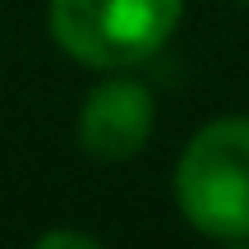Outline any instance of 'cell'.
I'll use <instances>...</instances> for the list:
<instances>
[{"label": "cell", "mask_w": 249, "mask_h": 249, "mask_svg": "<svg viewBox=\"0 0 249 249\" xmlns=\"http://www.w3.org/2000/svg\"><path fill=\"white\" fill-rule=\"evenodd\" d=\"M176 198L189 226L213 240H249V116L213 120L176 166Z\"/></svg>", "instance_id": "cell-1"}, {"label": "cell", "mask_w": 249, "mask_h": 249, "mask_svg": "<svg viewBox=\"0 0 249 249\" xmlns=\"http://www.w3.org/2000/svg\"><path fill=\"white\" fill-rule=\"evenodd\" d=\"M185 0H51V37L92 70H129L166 46Z\"/></svg>", "instance_id": "cell-2"}, {"label": "cell", "mask_w": 249, "mask_h": 249, "mask_svg": "<svg viewBox=\"0 0 249 249\" xmlns=\"http://www.w3.org/2000/svg\"><path fill=\"white\" fill-rule=\"evenodd\" d=\"M152 134V92L134 79H107L79 111V143L102 161H124Z\"/></svg>", "instance_id": "cell-3"}, {"label": "cell", "mask_w": 249, "mask_h": 249, "mask_svg": "<svg viewBox=\"0 0 249 249\" xmlns=\"http://www.w3.org/2000/svg\"><path fill=\"white\" fill-rule=\"evenodd\" d=\"M37 245H42V249H60V245H74V249H97V235H83V231H46Z\"/></svg>", "instance_id": "cell-4"}, {"label": "cell", "mask_w": 249, "mask_h": 249, "mask_svg": "<svg viewBox=\"0 0 249 249\" xmlns=\"http://www.w3.org/2000/svg\"><path fill=\"white\" fill-rule=\"evenodd\" d=\"M240 5H249V0H240Z\"/></svg>", "instance_id": "cell-5"}]
</instances>
